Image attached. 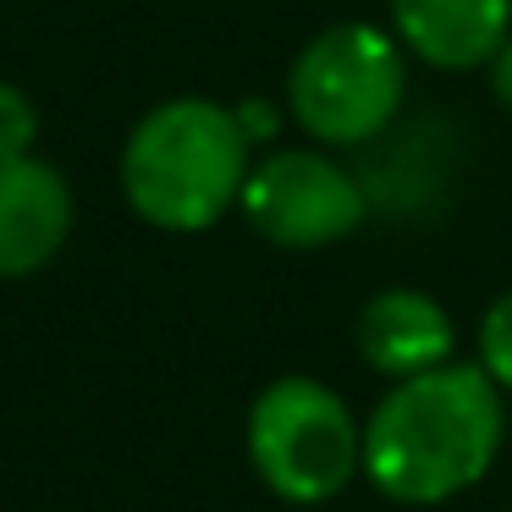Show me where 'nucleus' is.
Listing matches in <instances>:
<instances>
[{
	"instance_id": "1",
	"label": "nucleus",
	"mask_w": 512,
	"mask_h": 512,
	"mask_svg": "<svg viewBox=\"0 0 512 512\" xmlns=\"http://www.w3.org/2000/svg\"><path fill=\"white\" fill-rule=\"evenodd\" d=\"M501 430V386L485 364H435L397 380L369 413L364 474L402 507H435L490 474Z\"/></svg>"
},
{
	"instance_id": "2",
	"label": "nucleus",
	"mask_w": 512,
	"mask_h": 512,
	"mask_svg": "<svg viewBox=\"0 0 512 512\" xmlns=\"http://www.w3.org/2000/svg\"><path fill=\"white\" fill-rule=\"evenodd\" d=\"M248 133L232 105L177 94L149 105L122 144V193L133 215L155 232H210L237 199L254 171Z\"/></svg>"
},
{
	"instance_id": "3",
	"label": "nucleus",
	"mask_w": 512,
	"mask_h": 512,
	"mask_svg": "<svg viewBox=\"0 0 512 512\" xmlns=\"http://www.w3.org/2000/svg\"><path fill=\"white\" fill-rule=\"evenodd\" d=\"M408 100V50L375 23H331L287 72V111L314 144L364 149Z\"/></svg>"
},
{
	"instance_id": "4",
	"label": "nucleus",
	"mask_w": 512,
	"mask_h": 512,
	"mask_svg": "<svg viewBox=\"0 0 512 512\" xmlns=\"http://www.w3.org/2000/svg\"><path fill=\"white\" fill-rule=\"evenodd\" d=\"M248 457L281 501L320 507L364 468V430L325 380L281 375L248 408Z\"/></svg>"
},
{
	"instance_id": "5",
	"label": "nucleus",
	"mask_w": 512,
	"mask_h": 512,
	"mask_svg": "<svg viewBox=\"0 0 512 512\" xmlns=\"http://www.w3.org/2000/svg\"><path fill=\"white\" fill-rule=\"evenodd\" d=\"M237 210L248 215V226L265 243L309 254V248H331L364 226L369 193L347 166H336V155H325V144L320 149H270L248 171Z\"/></svg>"
},
{
	"instance_id": "6",
	"label": "nucleus",
	"mask_w": 512,
	"mask_h": 512,
	"mask_svg": "<svg viewBox=\"0 0 512 512\" xmlns=\"http://www.w3.org/2000/svg\"><path fill=\"white\" fill-rule=\"evenodd\" d=\"M72 188L50 160H0V281L45 270L72 237Z\"/></svg>"
},
{
	"instance_id": "7",
	"label": "nucleus",
	"mask_w": 512,
	"mask_h": 512,
	"mask_svg": "<svg viewBox=\"0 0 512 512\" xmlns=\"http://www.w3.org/2000/svg\"><path fill=\"white\" fill-rule=\"evenodd\" d=\"M386 12L402 50L435 72L490 67L512 39V0H386Z\"/></svg>"
},
{
	"instance_id": "8",
	"label": "nucleus",
	"mask_w": 512,
	"mask_h": 512,
	"mask_svg": "<svg viewBox=\"0 0 512 512\" xmlns=\"http://www.w3.org/2000/svg\"><path fill=\"white\" fill-rule=\"evenodd\" d=\"M358 353L375 375L408 380L435 364H452L457 325L430 292L419 287H386L358 309Z\"/></svg>"
},
{
	"instance_id": "9",
	"label": "nucleus",
	"mask_w": 512,
	"mask_h": 512,
	"mask_svg": "<svg viewBox=\"0 0 512 512\" xmlns=\"http://www.w3.org/2000/svg\"><path fill=\"white\" fill-rule=\"evenodd\" d=\"M39 144V105L28 100V89L0 78V160H23Z\"/></svg>"
},
{
	"instance_id": "10",
	"label": "nucleus",
	"mask_w": 512,
	"mask_h": 512,
	"mask_svg": "<svg viewBox=\"0 0 512 512\" xmlns=\"http://www.w3.org/2000/svg\"><path fill=\"white\" fill-rule=\"evenodd\" d=\"M479 364L501 391H512V292H501L479 320Z\"/></svg>"
},
{
	"instance_id": "11",
	"label": "nucleus",
	"mask_w": 512,
	"mask_h": 512,
	"mask_svg": "<svg viewBox=\"0 0 512 512\" xmlns=\"http://www.w3.org/2000/svg\"><path fill=\"white\" fill-rule=\"evenodd\" d=\"M237 122H243V133H248V144H270V138L281 133V111L270 100H243L237 105Z\"/></svg>"
},
{
	"instance_id": "12",
	"label": "nucleus",
	"mask_w": 512,
	"mask_h": 512,
	"mask_svg": "<svg viewBox=\"0 0 512 512\" xmlns=\"http://www.w3.org/2000/svg\"><path fill=\"white\" fill-rule=\"evenodd\" d=\"M490 94H496L501 111H512V39L490 56Z\"/></svg>"
}]
</instances>
